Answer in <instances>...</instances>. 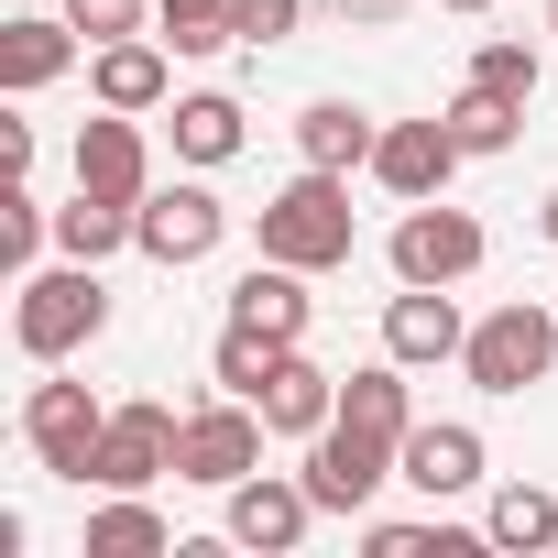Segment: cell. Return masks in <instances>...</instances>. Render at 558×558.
<instances>
[{"mask_svg":"<svg viewBox=\"0 0 558 558\" xmlns=\"http://www.w3.org/2000/svg\"><path fill=\"white\" fill-rule=\"evenodd\" d=\"M449 165H471L460 143H449V121H384V143H373V175L416 208V197H438L449 186Z\"/></svg>","mask_w":558,"mask_h":558,"instance_id":"cell-12","label":"cell"},{"mask_svg":"<svg viewBox=\"0 0 558 558\" xmlns=\"http://www.w3.org/2000/svg\"><path fill=\"white\" fill-rule=\"evenodd\" d=\"M547 362H558V318H547L536 296L493 307V318L471 329V351H460V373H471L482 395H525V384H547Z\"/></svg>","mask_w":558,"mask_h":558,"instance_id":"cell-3","label":"cell"},{"mask_svg":"<svg viewBox=\"0 0 558 558\" xmlns=\"http://www.w3.org/2000/svg\"><path fill=\"white\" fill-rule=\"evenodd\" d=\"M340 12H351V23H395V12H405V0H340Z\"/></svg>","mask_w":558,"mask_h":558,"instance_id":"cell-32","label":"cell"},{"mask_svg":"<svg viewBox=\"0 0 558 558\" xmlns=\"http://www.w3.org/2000/svg\"><path fill=\"white\" fill-rule=\"evenodd\" d=\"M121 241H132V208H121V197H88V186H77V197L56 208V252H77V263H110Z\"/></svg>","mask_w":558,"mask_h":558,"instance_id":"cell-23","label":"cell"},{"mask_svg":"<svg viewBox=\"0 0 558 558\" xmlns=\"http://www.w3.org/2000/svg\"><path fill=\"white\" fill-rule=\"evenodd\" d=\"M340 427H362V438L405 449V427H416V395H405V362H373V373H351V384H340Z\"/></svg>","mask_w":558,"mask_h":558,"instance_id":"cell-20","label":"cell"},{"mask_svg":"<svg viewBox=\"0 0 558 558\" xmlns=\"http://www.w3.org/2000/svg\"><path fill=\"white\" fill-rule=\"evenodd\" d=\"M286 351H296V340H263V329H241V318H230V329H219V384L263 405V384L286 373Z\"/></svg>","mask_w":558,"mask_h":558,"instance_id":"cell-26","label":"cell"},{"mask_svg":"<svg viewBox=\"0 0 558 558\" xmlns=\"http://www.w3.org/2000/svg\"><path fill=\"white\" fill-rule=\"evenodd\" d=\"M88 88H99V110H165V45H143V34L99 45L88 56Z\"/></svg>","mask_w":558,"mask_h":558,"instance_id":"cell-19","label":"cell"},{"mask_svg":"<svg viewBox=\"0 0 558 558\" xmlns=\"http://www.w3.org/2000/svg\"><path fill=\"white\" fill-rule=\"evenodd\" d=\"M482 536H493V547H558V493L504 482V493H493V514H482Z\"/></svg>","mask_w":558,"mask_h":558,"instance_id":"cell-24","label":"cell"},{"mask_svg":"<svg viewBox=\"0 0 558 558\" xmlns=\"http://www.w3.org/2000/svg\"><path fill=\"white\" fill-rule=\"evenodd\" d=\"M373 143H384V121H373V110H351V99H307V110H296V154H307V165H329V175L373 165Z\"/></svg>","mask_w":558,"mask_h":558,"instance_id":"cell-17","label":"cell"},{"mask_svg":"<svg viewBox=\"0 0 558 558\" xmlns=\"http://www.w3.org/2000/svg\"><path fill=\"white\" fill-rule=\"evenodd\" d=\"M175 536H165V514L143 504V493H110L99 514H88V558H165Z\"/></svg>","mask_w":558,"mask_h":558,"instance_id":"cell-21","label":"cell"},{"mask_svg":"<svg viewBox=\"0 0 558 558\" xmlns=\"http://www.w3.org/2000/svg\"><path fill=\"white\" fill-rule=\"evenodd\" d=\"M547 34H558V0H547Z\"/></svg>","mask_w":558,"mask_h":558,"instance_id":"cell-35","label":"cell"},{"mask_svg":"<svg viewBox=\"0 0 558 558\" xmlns=\"http://www.w3.org/2000/svg\"><path fill=\"white\" fill-rule=\"evenodd\" d=\"M536 77H547L536 45H482V56H471V88H493V99H514V110L536 99Z\"/></svg>","mask_w":558,"mask_h":558,"instance_id":"cell-29","label":"cell"},{"mask_svg":"<svg viewBox=\"0 0 558 558\" xmlns=\"http://www.w3.org/2000/svg\"><path fill=\"white\" fill-rule=\"evenodd\" d=\"M110 329V286H99V263H56V274H23L12 286V340L34 351V362H66V351H88Z\"/></svg>","mask_w":558,"mask_h":558,"instance_id":"cell-1","label":"cell"},{"mask_svg":"<svg viewBox=\"0 0 558 558\" xmlns=\"http://www.w3.org/2000/svg\"><path fill=\"white\" fill-rule=\"evenodd\" d=\"M318 525V493H307V471L286 482V471H252V482H230V547H263V558H286L296 536Z\"/></svg>","mask_w":558,"mask_h":558,"instance_id":"cell-10","label":"cell"},{"mask_svg":"<svg viewBox=\"0 0 558 558\" xmlns=\"http://www.w3.org/2000/svg\"><path fill=\"white\" fill-rule=\"evenodd\" d=\"M384 351H395L405 373H427V362H460V351H471V329H460L449 286H405V296L384 307Z\"/></svg>","mask_w":558,"mask_h":558,"instance_id":"cell-13","label":"cell"},{"mask_svg":"<svg viewBox=\"0 0 558 558\" xmlns=\"http://www.w3.org/2000/svg\"><path fill=\"white\" fill-rule=\"evenodd\" d=\"M395 482H416L427 504H449V493H471L482 482V427H405V449H395Z\"/></svg>","mask_w":558,"mask_h":558,"instance_id":"cell-14","label":"cell"},{"mask_svg":"<svg viewBox=\"0 0 558 558\" xmlns=\"http://www.w3.org/2000/svg\"><path fill=\"white\" fill-rule=\"evenodd\" d=\"M66 66H77V23H45V12H23V23H0V88H12V99L56 88Z\"/></svg>","mask_w":558,"mask_h":558,"instance_id":"cell-16","label":"cell"},{"mask_svg":"<svg viewBox=\"0 0 558 558\" xmlns=\"http://www.w3.org/2000/svg\"><path fill=\"white\" fill-rule=\"evenodd\" d=\"M77 186H88V197H121V208H143V197H154L143 110H99V121H77Z\"/></svg>","mask_w":558,"mask_h":558,"instance_id":"cell-11","label":"cell"},{"mask_svg":"<svg viewBox=\"0 0 558 558\" xmlns=\"http://www.w3.org/2000/svg\"><path fill=\"white\" fill-rule=\"evenodd\" d=\"M154 23H165L175 56H219V45H241V34H230V0H154Z\"/></svg>","mask_w":558,"mask_h":558,"instance_id":"cell-28","label":"cell"},{"mask_svg":"<svg viewBox=\"0 0 558 558\" xmlns=\"http://www.w3.org/2000/svg\"><path fill=\"white\" fill-rule=\"evenodd\" d=\"M438 12H493V0H438Z\"/></svg>","mask_w":558,"mask_h":558,"instance_id":"cell-34","label":"cell"},{"mask_svg":"<svg viewBox=\"0 0 558 558\" xmlns=\"http://www.w3.org/2000/svg\"><path fill=\"white\" fill-rule=\"evenodd\" d=\"M263 405L252 395H230V405H197L186 416V438H175V482H208V493H230V482H252L263 471Z\"/></svg>","mask_w":558,"mask_h":558,"instance_id":"cell-4","label":"cell"},{"mask_svg":"<svg viewBox=\"0 0 558 558\" xmlns=\"http://www.w3.org/2000/svg\"><path fill=\"white\" fill-rule=\"evenodd\" d=\"M460 274H482V219L416 197L395 219V286H460Z\"/></svg>","mask_w":558,"mask_h":558,"instance_id":"cell-5","label":"cell"},{"mask_svg":"<svg viewBox=\"0 0 558 558\" xmlns=\"http://www.w3.org/2000/svg\"><path fill=\"white\" fill-rule=\"evenodd\" d=\"M536 230H547V241H558V186H547V208H536Z\"/></svg>","mask_w":558,"mask_h":558,"instance_id":"cell-33","label":"cell"},{"mask_svg":"<svg viewBox=\"0 0 558 558\" xmlns=\"http://www.w3.org/2000/svg\"><path fill=\"white\" fill-rule=\"evenodd\" d=\"M99 427H110V405H99L88 384H34V395H23V438H34V460H45L56 482H88Z\"/></svg>","mask_w":558,"mask_h":558,"instance_id":"cell-6","label":"cell"},{"mask_svg":"<svg viewBox=\"0 0 558 558\" xmlns=\"http://www.w3.org/2000/svg\"><path fill=\"white\" fill-rule=\"evenodd\" d=\"M56 241V208L12 175V197H0V263H12V286H23V274H34V252Z\"/></svg>","mask_w":558,"mask_h":558,"instance_id":"cell-27","label":"cell"},{"mask_svg":"<svg viewBox=\"0 0 558 558\" xmlns=\"http://www.w3.org/2000/svg\"><path fill=\"white\" fill-rule=\"evenodd\" d=\"M230 318H241V329H263V340H307V318H318V307H307V274L263 252L241 286H230Z\"/></svg>","mask_w":558,"mask_h":558,"instance_id":"cell-15","label":"cell"},{"mask_svg":"<svg viewBox=\"0 0 558 558\" xmlns=\"http://www.w3.org/2000/svg\"><path fill=\"white\" fill-rule=\"evenodd\" d=\"M175 154H186V165H230V154H241V99H219V88L175 99Z\"/></svg>","mask_w":558,"mask_h":558,"instance_id":"cell-22","label":"cell"},{"mask_svg":"<svg viewBox=\"0 0 558 558\" xmlns=\"http://www.w3.org/2000/svg\"><path fill=\"white\" fill-rule=\"evenodd\" d=\"M219 230H230V208H219L208 186H154V197L132 208V252H154L165 274L208 263V252H219Z\"/></svg>","mask_w":558,"mask_h":558,"instance_id":"cell-7","label":"cell"},{"mask_svg":"<svg viewBox=\"0 0 558 558\" xmlns=\"http://www.w3.org/2000/svg\"><path fill=\"white\" fill-rule=\"evenodd\" d=\"M384 482H395V449H384V438H362V427H340V416L307 438V493H318V514H362Z\"/></svg>","mask_w":558,"mask_h":558,"instance_id":"cell-9","label":"cell"},{"mask_svg":"<svg viewBox=\"0 0 558 558\" xmlns=\"http://www.w3.org/2000/svg\"><path fill=\"white\" fill-rule=\"evenodd\" d=\"M329 416H340V384H329L307 351H286V373L263 384V427H274V438H318Z\"/></svg>","mask_w":558,"mask_h":558,"instance_id":"cell-18","label":"cell"},{"mask_svg":"<svg viewBox=\"0 0 558 558\" xmlns=\"http://www.w3.org/2000/svg\"><path fill=\"white\" fill-rule=\"evenodd\" d=\"M263 252L296 263V274L351 263V186H340L329 165H307L296 186H274V197H263Z\"/></svg>","mask_w":558,"mask_h":558,"instance_id":"cell-2","label":"cell"},{"mask_svg":"<svg viewBox=\"0 0 558 558\" xmlns=\"http://www.w3.org/2000/svg\"><path fill=\"white\" fill-rule=\"evenodd\" d=\"M296 23H307V0H230V34L241 45H286Z\"/></svg>","mask_w":558,"mask_h":558,"instance_id":"cell-30","label":"cell"},{"mask_svg":"<svg viewBox=\"0 0 558 558\" xmlns=\"http://www.w3.org/2000/svg\"><path fill=\"white\" fill-rule=\"evenodd\" d=\"M175 438H186V416H165V405H110L88 482H99V493H143V482L175 471Z\"/></svg>","mask_w":558,"mask_h":558,"instance_id":"cell-8","label":"cell"},{"mask_svg":"<svg viewBox=\"0 0 558 558\" xmlns=\"http://www.w3.org/2000/svg\"><path fill=\"white\" fill-rule=\"evenodd\" d=\"M438 121H449V143H460V154H504V143L525 132V110H514V99H493V88H460Z\"/></svg>","mask_w":558,"mask_h":558,"instance_id":"cell-25","label":"cell"},{"mask_svg":"<svg viewBox=\"0 0 558 558\" xmlns=\"http://www.w3.org/2000/svg\"><path fill=\"white\" fill-rule=\"evenodd\" d=\"M66 23L88 45H121V34H143V0H66Z\"/></svg>","mask_w":558,"mask_h":558,"instance_id":"cell-31","label":"cell"}]
</instances>
